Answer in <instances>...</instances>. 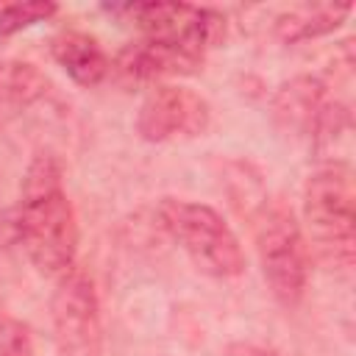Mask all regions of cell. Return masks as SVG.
I'll list each match as a JSON object with an SVG mask.
<instances>
[{
  "instance_id": "12",
  "label": "cell",
  "mask_w": 356,
  "mask_h": 356,
  "mask_svg": "<svg viewBox=\"0 0 356 356\" xmlns=\"http://www.w3.org/2000/svg\"><path fill=\"white\" fill-rule=\"evenodd\" d=\"M47 75L28 61H0V122L19 117L47 95Z\"/></svg>"
},
{
  "instance_id": "9",
  "label": "cell",
  "mask_w": 356,
  "mask_h": 356,
  "mask_svg": "<svg viewBox=\"0 0 356 356\" xmlns=\"http://www.w3.org/2000/svg\"><path fill=\"white\" fill-rule=\"evenodd\" d=\"M334 100L328 97V86L317 75H295L284 81L270 103V114L275 128L292 139H312Z\"/></svg>"
},
{
  "instance_id": "2",
  "label": "cell",
  "mask_w": 356,
  "mask_h": 356,
  "mask_svg": "<svg viewBox=\"0 0 356 356\" xmlns=\"http://www.w3.org/2000/svg\"><path fill=\"white\" fill-rule=\"evenodd\" d=\"M356 192L348 164L334 161L314 170L303 189V220L317 256L348 273L356 259Z\"/></svg>"
},
{
  "instance_id": "1",
  "label": "cell",
  "mask_w": 356,
  "mask_h": 356,
  "mask_svg": "<svg viewBox=\"0 0 356 356\" xmlns=\"http://www.w3.org/2000/svg\"><path fill=\"white\" fill-rule=\"evenodd\" d=\"M14 231L33 267L64 275L78 253V217L64 192V170L53 153H36L22 175Z\"/></svg>"
},
{
  "instance_id": "14",
  "label": "cell",
  "mask_w": 356,
  "mask_h": 356,
  "mask_svg": "<svg viewBox=\"0 0 356 356\" xmlns=\"http://www.w3.org/2000/svg\"><path fill=\"white\" fill-rule=\"evenodd\" d=\"M0 356H33V337L28 323L11 314H0Z\"/></svg>"
},
{
  "instance_id": "10",
  "label": "cell",
  "mask_w": 356,
  "mask_h": 356,
  "mask_svg": "<svg viewBox=\"0 0 356 356\" xmlns=\"http://www.w3.org/2000/svg\"><path fill=\"white\" fill-rule=\"evenodd\" d=\"M50 56L56 64L78 83V86H97L108 75V56L100 42L83 31H61L50 39Z\"/></svg>"
},
{
  "instance_id": "3",
  "label": "cell",
  "mask_w": 356,
  "mask_h": 356,
  "mask_svg": "<svg viewBox=\"0 0 356 356\" xmlns=\"http://www.w3.org/2000/svg\"><path fill=\"white\" fill-rule=\"evenodd\" d=\"M256 250L273 298L295 309L309 284V242L286 200L273 197L261 203L256 217Z\"/></svg>"
},
{
  "instance_id": "5",
  "label": "cell",
  "mask_w": 356,
  "mask_h": 356,
  "mask_svg": "<svg viewBox=\"0 0 356 356\" xmlns=\"http://www.w3.org/2000/svg\"><path fill=\"white\" fill-rule=\"evenodd\" d=\"M111 14H125L142 36L164 39L181 44L192 53L206 56L225 39V17L206 6L189 3H125V6H106Z\"/></svg>"
},
{
  "instance_id": "15",
  "label": "cell",
  "mask_w": 356,
  "mask_h": 356,
  "mask_svg": "<svg viewBox=\"0 0 356 356\" xmlns=\"http://www.w3.org/2000/svg\"><path fill=\"white\" fill-rule=\"evenodd\" d=\"M256 356H278V353H275V350H259Z\"/></svg>"
},
{
  "instance_id": "4",
  "label": "cell",
  "mask_w": 356,
  "mask_h": 356,
  "mask_svg": "<svg viewBox=\"0 0 356 356\" xmlns=\"http://www.w3.org/2000/svg\"><path fill=\"white\" fill-rule=\"evenodd\" d=\"M159 220L200 273L214 278L242 275L245 250L217 209L195 200L164 197L159 203Z\"/></svg>"
},
{
  "instance_id": "7",
  "label": "cell",
  "mask_w": 356,
  "mask_h": 356,
  "mask_svg": "<svg viewBox=\"0 0 356 356\" xmlns=\"http://www.w3.org/2000/svg\"><path fill=\"white\" fill-rule=\"evenodd\" d=\"M211 108L203 95L178 83H159L139 106L136 131L147 142L195 139L209 128Z\"/></svg>"
},
{
  "instance_id": "11",
  "label": "cell",
  "mask_w": 356,
  "mask_h": 356,
  "mask_svg": "<svg viewBox=\"0 0 356 356\" xmlns=\"http://www.w3.org/2000/svg\"><path fill=\"white\" fill-rule=\"evenodd\" d=\"M350 11L353 3H300L278 14L273 31L284 44H298L334 33L348 19Z\"/></svg>"
},
{
  "instance_id": "6",
  "label": "cell",
  "mask_w": 356,
  "mask_h": 356,
  "mask_svg": "<svg viewBox=\"0 0 356 356\" xmlns=\"http://www.w3.org/2000/svg\"><path fill=\"white\" fill-rule=\"evenodd\" d=\"M50 320L56 356H103L100 303L89 273L72 267L58 278Z\"/></svg>"
},
{
  "instance_id": "8",
  "label": "cell",
  "mask_w": 356,
  "mask_h": 356,
  "mask_svg": "<svg viewBox=\"0 0 356 356\" xmlns=\"http://www.w3.org/2000/svg\"><path fill=\"white\" fill-rule=\"evenodd\" d=\"M203 58L206 56L192 53L181 44L142 36L139 42H131L117 53L108 72H114V78L122 86H142V83H159L164 78L195 75L203 67Z\"/></svg>"
},
{
  "instance_id": "13",
  "label": "cell",
  "mask_w": 356,
  "mask_h": 356,
  "mask_svg": "<svg viewBox=\"0 0 356 356\" xmlns=\"http://www.w3.org/2000/svg\"><path fill=\"white\" fill-rule=\"evenodd\" d=\"M58 11L50 0H25V3H0V36H14L36 22L50 19Z\"/></svg>"
}]
</instances>
